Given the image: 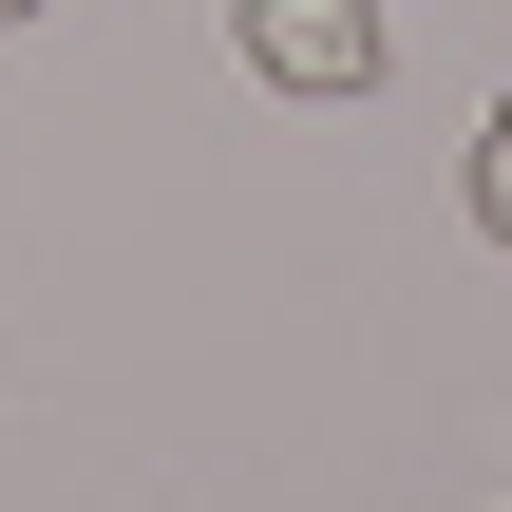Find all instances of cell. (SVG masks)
I'll use <instances>...</instances> for the list:
<instances>
[{"label":"cell","mask_w":512,"mask_h":512,"mask_svg":"<svg viewBox=\"0 0 512 512\" xmlns=\"http://www.w3.org/2000/svg\"><path fill=\"white\" fill-rule=\"evenodd\" d=\"M228 38H247V76H285V95H380V57H399L380 0H228Z\"/></svg>","instance_id":"cell-1"},{"label":"cell","mask_w":512,"mask_h":512,"mask_svg":"<svg viewBox=\"0 0 512 512\" xmlns=\"http://www.w3.org/2000/svg\"><path fill=\"white\" fill-rule=\"evenodd\" d=\"M0 19H57V0H0Z\"/></svg>","instance_id":"cell-3"},{"label":"cell","mask_w":512,"mask_h":512,"mask_svg":"<svg viewBox=\"0 0 512 512\" xmlns=\"http://www.w3.org/2000/svg\"><path fill=\"white\" fill-rule=\"evenodd\" d=\"M475 228L512 247V114H475Z\"/></svg>","instance_id":"cell-2"}]
</instances>
